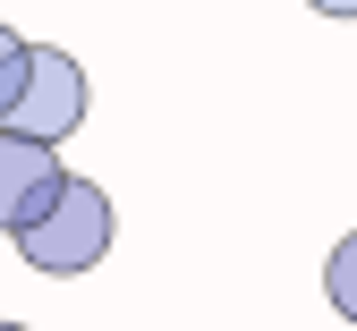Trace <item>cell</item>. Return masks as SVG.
Wrapping results in <instances>:
<instances>
[{
	"label": "cell",
	"instance_id": "5b68a950",
	"mask_svg": "<svg viewBox=\"0 0 357 331\" xmlns=\"http://www.w3.org/2000/svg\"><path fill=\"white\" fill-rule=\"evenodd\" d=\"M17 85H26V34H17V26H0V119H9Z\"/></svg>",
	"mask_w": 357,
	"mask_h": 331
},
{
	"label": "cell",
	"instance_id": "52a82bcc",
	"mask_svg": "<svg viewBox=\"0 0 357 331\" xmlns=\"http://www.w3.org/2000/svg\"><path fill=\"white\" fill-rule=\"evenodd\" d=\"M0 331H26V323H0Z\"/></svg>",
	"mask_w": 357,
	"mask_h": 331
},
{
	"label": "cell",
	"instance_id": "7a4b0ae2",
	"mask_svg": "<svg viewBox=\"0 0 357 331\" xmlns=\"http://www.w3.org/2000/svg\"><path fill=\"white\" fill-rule=\"evenodd\" d=\"M85 119V68L60 52V43H26V85L9 102V136H34V145H68Z\"/></svg>",
	"mask_w": 357,
	"mask_h": 331
},
{
	"label": "cell",
	"instance_id": "6da1fadb",
	"mask_svg": "<svg viewBox=\"0 0 357 331\" xmlns=\"http://www.w3.org/2000/svg\"><path fill=\"white\" fill-rule=\"evenodd\" d=\"M111 229H119V213H111L102 187H94V178H60V196L43 204L9 247H17V263L43 272V280H77V272H94V263L111 255Z\"/></svg>",
	"mask_w": 357,
	"mask_h": 331
},
{
	"label": "cell",
	"instance_id": "8992f818",
	"mask_svg": "<svg viewBox=\"0 0 357 331\" xmlns=\"http://www.w3.org/2000/svg\"><path fill=\"white\" fill-rule=\"evenodd\" d=\"M315 17H357V0H306Z\"/></svg>",
	"mask_w": 357,
	"mask_h": 331
},
{
	"label": "cell",
	"instance_id": "3957f363",
	"mask_svg": "<svg viewBox=\"0 0 357 331\" xmlns=\"http://www.w3.org/2000/svg\"><path fill=\"white\" fill-rule=\"evenodd\" d=\"M60 178H68L60 145H34V136H9V128H0V229H9V238L60 196Z\"/></svg>",
	"mask_w": 357,
	"mask_h": 331
},
{
	"label": "cell",
	"instance_id": "277c9868",
	"mask_svg": "<svg viewBox=\"0 0 357 331\" xmlns=\"http://www.w3.org/2000/svg\"><path fill=\"white\" fill-rule=\"evenodd\" d=\"M324 298H332V314L340 323H357V229L332 247V263H324Z\"/></svg>",
	"mask_w": 357,
	"mask_h": 331
}]
</instances>
